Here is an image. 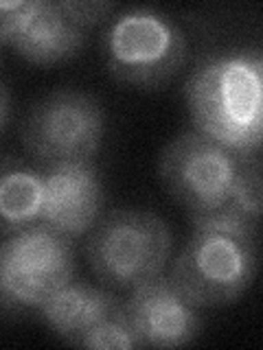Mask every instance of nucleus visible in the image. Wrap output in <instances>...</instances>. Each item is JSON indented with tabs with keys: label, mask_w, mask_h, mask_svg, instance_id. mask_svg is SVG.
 Here are the masks:
<instances>
[{
	"label": "nucleus",
	"mask_w": 263,
	"mask_h": 350,
	"mask_svg": "<svg viewBox=\"0 0 263 350\" xmlns=\"http://www.w3.org/2000/svg\"><path fill=\"white\" fill-rule=\"evenodd\" d=\"M193 129L235 151L259 156L263 138V57L259 49L206 55L184 83Z\"/></svg>",
	"instance_id": "1"
},
{
	"label": "nucleus",
	"mask_w": 263,
	"mask_h": 350,
	"mask_svg": "<svg viewBox=\"0 0 263 350\" xmlns=\"http://www.w3.org/2000/svg\"><path fill=\"white\" fill-rule=\"evenodd\" d=\"M191 224L193 232L175 256L169 278L200 309L237 302L257 273L259 228L224 213L197 217Z\"/></svg>",
	"instance_id": "2"
},
{
	"label": "nucleus",
	"mask_w": 263,
	"mask_h": 350,
	"mask_svg": "<svg viewBox=\"0 0 263 350\" xmlns=\"http://www.w3.org/2000/svg\"><path fill=\"white\" fill-rule=\"evenodd\" d=\"M101 51L114 81L158 90L182 70L189 42L171 16L151 7H129L110 18Z\"/></svg>",
	"instance_id": "3"
},
{
	"label": "nucleus",
	"mask_w": 263,
	"mask_h": 350,
	"mask_svg": "<svg viewBox=\"0 0 263 350\" xmlns=\"http://www.w3.org/2000/svg\"><path fill=\"white\" fill-rule=\"evenodd\" d=\"M173 237L158 215L136 208H116L90 230L86 256L99 282L132 291L162 273L169 262Z\"/></svg>",
	"instance_id": "4"
},
{
	"label": "nucleus",
	"mask_w": 263,
	"mask_h": 350,
	"mask_svg": "<svg viewBox=\"0 0 263 350\" xmlns=\"http://www.w3.org/2000/svg\"><path fill=\"white\" fill-rule=\"evenodd\" d=\"M73 273V241L44 224L0 237V317L38 315Z\"/></svg>",
	"instance_id": "5"
},
{
	"label": "nucleus",
	"mask_w": 263,
	"mask_h": 350,
	"mask_svg": "<svg viewBox=\"0 0 263 350\" xmlns=\"http://www.w3.org/2000/svg\"><path fill=\"white\" fill-rule=\"evenodd\" d=\"M244 158L200 131L189 129L162 149L158 178L171 200L178 202L191 219L208 217L226 208Z\"/></svg>",
	"instance_id": "6"
},
{
	"label": "nucleus",
	"mask_w": 263,
	"mask_h": 350,
	"mask_svg": "<svg viewBox=\"0 0 263 350\" xmlns=\"http://www.w3.org/2000/svg\"><path fill=\"white\" fill-rule=\"evenodd\" d=\"M105 134L103 107L82 90H58L42 96L22 123V145L47 162L92 160Z\"/></svg>",
	"instance_id": "7"
},
{
	"label": "nucleus",
	"mask_w": 263,
	"mask_h": 350,
	"mask_svg": "<svg viewBox=\"0 0 263 350\" xmlns=\"http://www.w3.org/2000/svg\"><path fill=\"white\" fill-rule=\"evenodd\" d=\"M42 173L40 224L66 239L86 237L101 217L103 184L92 160L47 162Z\"/></svg>",
	"instance_id": "8"
},
{
	"label": "nucleus",
	"mask_w": 263,
	"mask_h": 350,
	"mask_svg": "<svg viewBox=\"0 0 263 350\" xmlns=\"http://www.w3.org/2000/svg\"><path fill=\"white\" fill-rule=\"evenodd\" d=\"M140 348H180L202 333V313L169 276H156L132 289L123 302Z\"/></svg>",
	"instance_id": "9"
},
{
	"label": "nucleus",
	"mask_w": 263,
	"mask_h": 350,
	"mask_svg": "<svg viewBox=\"0 0 263 350\" xmlns=\"http://www.w3.org/2000/svg\"><path fill=\"white\" fill-rule=\"evenodd\" d=\"M84 44L86 29L77 27L58 3L36 0L9 46L29 64L55 66L77 57Z\"/></svg>",
	"instance_id": "10"
},
{
	"label": "nucleus",
	"mask_w": 263,
	"mask_h": 350,
	"mask_svg": "<svg viewBox=\"0 0 263 350\" xmlns=\"http://www.w3.org/2000/svg\"><path fill=\"white\" fill-rule=\"evenodd\" d=\"M121 304L123 302L112 291L68 280L44 302L38 317L66 344L77 346L97 322L114 313Z\"/></svg>",
	"instance_id": "11"
},
{
	"label": "nucleus",
	"mask_w": 263,
	"mask_h": 350,
	"mask_svg": "<svg viewBox=\"0 0 263 350\" xmlns=\"http://www.w3.org/2000/svg\"><path fill=\"white\" fill-rule=\"evenodd\" d=\"M40 169L14 156H0V237L40 224Z\"/></svg>",
	"instance_id": "12"
},
{
	"label": "nucleus",
	"mask_w": 263,
	"mask_h": 350,
	"mask_svg": "<svg viewBox=\"0 0 263 350\" xmlns=\"http://www.w3.org/2000/svg\"><path fill=\"white\" fill-rule=\"evenodd\" d=\"M263 180H261V158L259 156H246L241 162L239 175L235 180L233 193L224 208V215L237 219V221L259 228L261 221V193Z\"/></svg>",
	"instance_id": "13"
},
{
	"label": "nucleus",
	"mask_w": 263,
	"mask_h": 350,
	"mask_svg": "<svg viewBox=\"0 0 263 350\" xmlns=\"http://www.w3.org/2000/svg\"><path fill=\"white\" fill-rule=\"evenodd\" d=\"M77 348H92V350H108V348H118V350H134L140 348V342L132 328V322L125 313V306L121 304L114 313L103 317L101 322H97L90 331H88Z\"/></svg>",
	"instance_id": "14"
},
{
	"label": "nucleus",
	"mask_w": 263,
	"mask_h": 350,
	"mask_svg": "<svg viewBox=\"0 0 263 350\" xmlns=\"http://www.w3.org/2000/svg\"><path fill=\"white\" fill-rule=\"evenodd\" d=\"M60 9L68 16L77 27L90 29L114 14V3H95V0H62Z\"/></svg>",
	"instance_id": "15"
},
{
	"label": "nucleus",
	"mask_w": 263,
	"mask_h": 350,
	"mask_svg": "<svg viewBox=\"0 0 263 350\" xmlns=\"http://www.w3.org/2000/svg\"><path fill=\"white\" fill-rule=\"evenodd\" d=\"M36 0H0V44H9Z\"/></svg>",
	"instance_id": "16"
},
{
	"label": "nucleus",
	"mask_w": 263,
	"mask_h": 350,
	"mask_svg": "<svg viewBox=\"0 0 263 350\" xmlns=\"http://www.w3.org/2000/svg\"><path fill=\"white\" fill-rule=\"evenodd\" d=\"M11 116V98H9V90L7 85L0 81V134L5 131L7 123Z\"/></svg>",
	"instance_id": "17"
}]
</instances>
